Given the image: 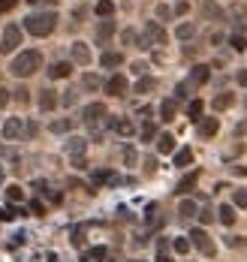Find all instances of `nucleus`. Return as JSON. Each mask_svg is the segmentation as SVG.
Instances as JSON below:
<instances>
[{
	"label": "nucleus",
	"instance_id": "39",
	"mask_svg": "<svg viewBox=\"0 0 247 262\" xmlns=\"http://www.w3.org/2000/svg\"><path fill=\"white\" fill-rule=\"evenodd\" d=\"M136 160H139L136 148H133V145H127V148H124V163H127V166H136Z\"/></svg>",
	"mask_w": 247,
	"mask_h": 262
},
{
	"label": "nucleus",
	"instance_id": "12",
	"mask_svg": "<svg viewBox=\"0 0 247 262\" xmlns=\"http://www.w3.org/2000/svg\"><path fill=\"white\" fill-rule=\"evenodd\" d=\"M69 55H73V63H82V66L91 63V48H87L84 42H73L69 45Z\"/></svg>",
	"mask_w": 247,
	"mask_h": 262
},
{
	"label": "nucleus",
	"instance_id": "13",
	"mask_svg": "<svg viewBox=\"0 0 247 262\" xmlns=\"http://www.w3.org/2000/svg\"><path fill=\"white\" fill-rule=\"evenodd\" d=\"M112 37H115V21H112V19H103V21L97 24V42L105 45Z\"/></svg>",
	"mask_w": 247,
	"mask_h": 262
},
{
	"label": "nucleus",
	"instance_id": "52",
	"mask_svg": "<svg viewBox=\"0 0 247 262\" xmlns=\"http://www.w3.org/2000/svg\"><path fill=\"white\" fill-rule=\"evenodd\" d=\"M235 81H238V84H241V87H247V69H241V73H238V76H235Z\"/></svg>",
	"mask_w": 247,
	"mask_h": 262
},
{
	"label": "nucleus",
	"instance_id": "24",
	"mask_svg": "<svg viewBox=\"0 0 247 262\" xmlns=\"http://www.w3.org/2000/svg\"><path fill=\"white\" fill-rule=\"evenodd\" d=\"M193 163V151L190 148H178V151H175V166H178V169H187Z\"/></svg>",
	"mask_w": 247,
	"mask_h": 262
},
{
	"label": "nucleus",
	"instance_id": "15",
	"mask_svg": "<svg viewBox=\"0 0 247 262\" xmlns=\"http://www.w3.org/2000/svg\"><path fill=\"white\" fill-rule=\"evenodd\" d=\"M69 73H73V63L69 60H55L48 66V79H69Z\"/></svg>",
	"mask_w": 247,
	"mask_h": 262
},
{
	"label": "nucleus",
	"instance_id": "53",
	"mask_svg": "<svg viewBox=\"0 0 247 262\" xmlns=\"http://www.w3.org/2000/svg\"><path fill=\"white\" fill-rule=\"evenodd\" d=\"M157 15H160V19H169L172 9H169V6H157Z\"/></svg>",
	"mask_w": 247,
	"mask_h": 262
},
{
	"label": "nucleus",
	"instance_id": "43",
	"mask_svg": "<svg viewBox=\"0 0 247 262\" xmlns=\"http://www.w3.org/2000/svg\"><path fill=\"white\" fill-rule=\"evenodd\" d=\"M12 100V91H6V87H0V109H6Z\"/></svg>",
	"mask_w": 247,
	"mask_h": 262
},
{
	"label": "nucleus",
	"instance_id": "18",
	"mask_svg": "<svg viewBox=\"0 0 247 262\" xmlns=\"http://www.w3.org/2000/svg\"><path fill=\"white\" fill-rule=\"evenodd\" d=\"M196 181H199V172H196V169H193L190 175H184V178L178 181V187H175V193H178V196H187V193H190V190H193V187H196Z\"/></svg>",
	"mask_w": 247,
	"mask_h": 262
},
{
	"label": "nucleus",
	"instance_id": "44",
	"mask_svg": "<svg viewBox=\"0 0 247 262\" xmlns=\"http://www.w3.org/2000/svg\"><path fill=\"white\" fill-rule=\"evenodd\" d=\"M133 73H136L139 79H142V76L148 73V63H145V60H136V63H133Z\"/></svg>",
	"mask_w": 247,
	"mask_h": 262
},
{
	"label": "nucleus",
	"instance_id": "33",
	"mask_svg": "<svg viewBox=\"0 0 247 262\" xmlns=\"http://www.w3.org/2000/svg\"><path fill=\"white\" fill-rule=\"evenodd\" d=\"M100 84H103V81H100V76H94V73H84V76H82V87H84V91H97Z\"/></svg>",
	"mask_w": 247,
	"mask_h": 262
},
{
	"label": "nucleus",
	"instance_id": "27",
	"mask_svg": "<svg viewBox=\"0 0 247 262\" xmlns=\"http://www.w3.org/2000/svg\"><path fill=\"white\" fill-rule=\"evenodd\" d=\"M232 102H235V97H232V94H217L211 106H214V112H226L229 106H232Z\"/></svg>",
	"mask_w": 247,
	"mask_h": 262
},
{
	"label": "nucleus",
	"instance_id": "11",
	"mask_svg": "<svg viewBox=\"0 0 247 262\" xmlns=\"http://www.w3.org/2000/svg\"><path fill=\"white\" fill-rule=\"evenodd\" d=\"M63 151H66L69 157H84V151H87V139H82V136H69L66 145H63Z\"/></svg>",
	"mask_w": 247,
	"mask_h": 262
},
{
	"label": "nucleus",
	"instance_id": "32",
	"mask_svg": "<svg viewBox=\"0 0 247 262\" xmlns=\"http://www.w3.org/2000/svg\"><path fill=\"white\" fill-rule=\"evenodd\" d=\"M229 45H232V51H247V37L238 30V33H232V37H229Z\"/></svg>",
	"mask_w": 247,
	"mask_h": 262
},
{
	"label": "nucleus",
	"instance_id": "54",
	"mask_svg": "<svg viewBox=\"0 0 247 262\" xmlns=\"http://www.w3.org/2000/svg\"><path fill=\"white\" fill-rule=\"evenodd\" d=\"M73 166H76V169H84L87 160H84V157H73Z\"/></svg>",
	"mask_w": 247,
	"mask_h": 262
},
{
	"label": "nucleus",
	"instance_id": "2",
	"mask_svg": "<svg viewBox=\"0 0 247 262\" xmlns=\"http://www.w3.org/2000/svg\"><path fill=\"white\" fill-rule=\"evenodd\" d=\"M37 69H42V55H40L37 48L19 51V55L12 58V63H9V73H12L15 79H30Z\"/></svg>",
	"mask_w": 247,
	"mask_h": 262
},
{
	"label": "nucleus",
	"instance_id": "6",
	"mask_svg": "<svg viewBox=\"0 0 247 262\" xmlns=\"http://www.w3.org/2000/svg\"><path fill=\"white\" fill-rule=\"evenodd\" d=\"M3 139H6V142H21V139H24V118H6Z\"/></svg>",
	"mask_w": 247,
	"mask_h": 262
},
{
	"label": "nucleus",
	"instance_id": "51",
	"mask_svg": "<svg viewBox=\"0 0 247 262\" xmlns=\"http://www.w3.org/2000/svg\"><path fill=\"white\" fill-rule=\"evenodd\" d=\"M0 220H15V214H12V208H0Z\"/></svg>",
	"mask_w": 247,
	"mask_h": 262
},
{
	"label": "nucleus",
	"instance_id": "56",
	"mask_svg": "<svg viewBox=\"0 0 247 262\" xmlns=\"http://www.w3.org/2000/svg\"><path fill=\"white\" fill-rule=\"evenodd\" d=\"M30 6H45V3H51V0H27Z\"/></svg>",
	"mask_w": 247,
	"mask_h": 262
},
{
	"label": "nucleus",
	"instance_id": "45",
	"mask_svg": "<svg viewBox=\"0 0 247 262\" xmlns=\"http://www.w3.org/2000/svg\"><path fill=\"white\" fill-rule=\"evenodd\" d=\"M211 220H214V211H208V208H202V211H199V223H202V226H208Z\"/></svg>",
	"mask_w": 247,
	"mask_h": 262
},
{
	"label": "nucleus",
	"instance_id": "9",
	"mask_svg": "<svg viewBox=\"0 0 247 262\" xmlns=\"http://www.w3.org/2000/svg\"><path fill=\"white\" fill-rule=\"evenodd\" d=\"M103 87H105V94H109V97H124V94H127V87H130V84H127V76L115 73V76H112L109 81H105Z\"/></svg>",
	"mask_w": 247,
	"mask_h": 262
},
{
	"label": "nucleus",
	"instance_id": "40",
	"mask_svg": "<svg viewBox=\"0 0 247 262\" xmlns=\"http://www.w3.org/2000/svg\"><path fill=\"white\" fill-rule=\"evenodd\" d=\"M15 102H21V106H24V102H30V91H27V87H15Z\"/></svg>",
	"mask_w": 247,
	"mask_h": 262
},
{
	"label": "nucleus",
	"instance_id": "41",
	"mask_svg": "<svg viewBox=\"0 0 247 262\" xmlns=\"http://www.w3.org/2000/svg\"><path fill=\"white\" fill-rule=\"evenodd\" d=\"M154 136H157V127L151 124V121H148V124L142 127V142H151V139H154Z\"/></svg>",
	"mask_w": 247,
	"mask_h": 262
},
{
	"label": "nucleus",
	"instance_id": "21",
	"mask_svg": "<svg viewBox=\"0 0 247 262\" xmlns=\"http://www.w3.org/2000/svg\"><path fill=\"white\" fill-rule=\"evenodd\" d=\"M235 217H238V214H235V205H220V208H217V220H220L223 226H232Z\"/></svg>",
	"mask_w": 247,
	"mask_h": 262
},
{
	"label": "nucleus",
	"instance_id": "10",
	"mask_svg": "<svg viewBox=\"0 0 247 262\" xmlns=\"http://www.w3.org/2000/svg\"><path fill=\"white\" fill-rule=\"evenodd\" d=\"M105 124H109V130L118 133V136H133L136 133V127H133L130 118H112V121H105Z\"/></svg>",
	"mask_w": 247,
	"mask_h": 262
},
{
	"label": "nucleus",
	"instance_id": "25",
	"mask_svg": "<svg viewBox=\"0 0 247 262\" xmlns=\"http://www.w3.org/2000/svg\"><path fill=\"white\" fill-rule=\"evenodd\" d=\"M94 12L100 15V19H112V15H115V3H112V0H97Z\"/></svg>",
	"mask_w": 247,
	"mask_h": 262
},
{
	"label": "nucleus",
	"instance_id": "29",
	"mask_svg": "<svg viewBox=\"0 0 247 262\" xmlns=\"http://www.w3.org/2000/svg\"><path fill=\"white\" fill-rule=\"evenodd\" d=\"M51 133H55V136H61V133H69V130H73V121H69V118H61V121H51V127H48Z\"/></svg>",
	"mask_w": 247,
	"mask_h": 262
},
{
	"label": "nucleus",
	"instance_id": "7",
	"mask_svg": "<svg viewBox=\"0 0 247 262\" xmlns=\"http://www.w3.org/2000/svg\"><path fill=\"white\" fill-rule=\"evenodd\" d=\"M103 118H105V106H103V102H87V106L82 109V121L87 127H97Z\"/></svg>",
	"mask_w": 247,
	"mask_h": 262
},
{
	"label": "nucleus",
	"instance_id": "42",
	"mask_svg": "<svg viewBox=\"0 0 247 262\" xmlns=\"http://www.w3.org/2000/svg\"><path fill=\"white\" fill-rule=\"evenodd\" d=\"M91 259H97V262L109 259V250H105V247H94V250H91Z\"/></svg>",
	"mask_w": 247,
	"mask_h": 262
},
{
	"label": "nucleus",
	"instance_id": "38",
	"mask_svg": "<svg viewBox=\"0 0 247 262\" xmlns=\"http://www.w3.org/2000/svg\"><path fill=\"white\" fill-rule=\"evenodd\" d=\"M121 40H124V45H136V42H139V33H136L133 27H127V30L121 33Z\"/></svg>",
	"mask_w": 247,
	"mask_h": 262
},
{
	"label": "nucleus",
	"instance_id": "58",
	"mask_svg": "<svg viewBox=\"0 0 247 262\" xmlns=\"http://www.w3.org/2000/svg\"><path fill=\"white\" fill-rule=\"evenodd\" d=\"M0 181H3V163H0Z\"/></svg>",
	"mask_w": 247,
	"mask_h": 262
},
{
	"label": "nucleus",
	"instance_id": "3",
	"mask_svg": "<svg viewBox=\"0 0 247 262\" xmlns=\"http://www.w3.org/2000/svg\"><path fill=\"white\" fill-rule=\"evenodd\" d=\"M21 37H24V30L19 24H9L3 30V40H0V55H12V51L21 45Z\"/></svg>",
	"mask_w": 247,
	"mask_h": 262
},
{
	"label": "nucleus",
	"instance_id": "49",
	"mask_svg": "<svg viewBox=\"0 0 247 262\" xmlns=\"http://www.w3.org/2000/svg\"><path fill=\"white\" fill-rule=\"evenodd\" d=\"M15 3H19V0H0V15L9 12V9H15Z\"/></svg>",
	"mask_w": 247,
	"mask_h": 262
},
{
	"label": "nucleus",
	"instance_id": "20",
	"mask_svg": "<svg viewBox=\"0 0 247 262\" xmlns=\"http://www.w3.org/2000/svg\"><path fill=\"white\" fill-rule=\"evenodd\" d=\"M175 112H178V100H175V97H169V100L160 102V121H172Z\"/></svg>",
	"mask_w": 247,
	"mask_h": 262
},
{
	"label": "nucleus",
	"instance_id": "19",
	"mask_svg": "<svg viewBox=\"0 0 247 262\" xmlns=\"http://www.w3.org/2000/svg\"><path fill=\"white\" fill-rule=\"evenodd\" d=\"M100 63H103L105 69H115V66L124 63V55H121V51H103V55H100Z\"/></svg>",
	"mask_w": 247,
	"mask_h": 262
},
{
	"label": "nucleus",
	"instance_id": "30",
	"mask_svg": "<svg viewBox=\"0 0 247 262\" xmlns=\"http://www.w3.org/2000/svg\"><path fill=\"white\" fill-rule=\"evenodd\" d=\"M202 109H205V102H202V100H190V102H187V118L199 121V118H202Z\"/></svg>",
	"mask_w": 247,
	"mask_h": 262
},
{
	"label": "nucleus",
	"instance_id": "55",
	"mask_svg": "<svg viewBox=\"0 0 247 262\" xmlns=\"http://www.w3.org/2000/svg\"><path fill=\"white\" fill-rule=\"evenodd\" d=\"M223 42V33H211V45H220Z\"/></svg>",
	"mask_w": 247,
	"mask_h": 262
},
{
	"label": "nucleus",
	"instance_id": "16",
	"mask_svg": "<svg viewBox=\"0 0 247 262\" xmlns=\"http://www.w3.org/2000/svg\"><path fill=\"white\" fill-rule=\"evenodd\" d=\"M40 109L42 112H55L58 109V91H51V87L40 91Z\"/></svg>",
	"mask_w": 247,
	"mask_h": 262
},
{
	"label": "nucleus",
	"instance_id": "23",
	"mask_svg": "<svg viewBox=\"0 0 247 262\" xmlns=\"http://www.w3.org/2000/svg\"><path fill=\"white\" fill-rule=\"evenodd\" d=\"M154 87H157V79H151V76H142V79H139V81L133 84V94H151Z\"/></svg>",
	"mask_w": 247,
	"mask_h": 262
},
{
	"label": "nucleus",
	"instance_id": "47",
	"mask_svg": "<svg viewBox=\"0 0 247 262\" xmlns=\"http://www.w3.org/2000/svg\"><path fill=\"white\" fill-rule=\"evenodd\" d=\"M0 157H12V160H19V154H15V148H9V145H0Z\"/></svg>",
	"mask_w": 247,
	"mask_h": 262
},
{
	"label": "nucleus",
	"instance_id": "36",
	"mask_svg": "<svg viewBox=\"0 0 247 262\" xmlns=\"http://www.w3.org/2000/svg\"><path fill=\"white\" fill-rule=\"evenodd\" d=\"M232 202H235V208H247V190L244 187H238L232 193Z\"/></svg>",
	"mask_w": 247,
	"mask_h": 262
},
{
	"label": "nucleus",
	"instance_id": "1",
	"mask_svg": "<svg viewBox=\"0 0 247 262\" xmlns=\"http://www.w3.org/2000/svg\"><path fill=\"white\" fill-rule=\"evenodd\" d=\"M55 27H58V12L55 9H45V12H30L27 19H24V24H21V30H27V33H33V37H51L55 33Z\"/></svg>",
	"mask_w": 247,
	"mask_h": 262
},
{
	"label": "nucleus",
	"instance_id": "46",
	"mask_svg": "<svg viewBox=\"0 0 247 262\" xmlns=\"http://www.w3.org/2000/svg\"><path fill=\"white\" fill-rule=\"evenodd\" d=\"M42 211H45V205H42L40 199H33V202H30V214H37V217H40Z\"/></svg>",
	"mask_w": 247,
	"mask_h": 262
},
{
	"label": "nucleus",
	"instance_id": "14",
	"mask_svg": "<svg viewBox=\"0 0 247 262\" xmlns=\"http://www.w3.org/2000/svg\"><path fill=\"white\" fill-rule=\"evenodd\" d=\"M202 15H205V21H223V6L214 3V0H205V3H202Z\"/></svg>",
	"mask_w": 247,
	"mask_h": 262
},
{
	"label": "nucleus",
	"instance_id": "31",
	"mask_svg": "<svg viewBox=\"0 0 247 262\" xmlns=\"http://www.w3.org/2000/svg\"><path fill=\"white\" fill-rule=\"evenodd\" d=\"M6 199H9V205H19V202L24 199V190H21L19 184H12V187H6Z\"/></svg>",
	"mask_w": 247,
	"mask_h": 262
},
{
	"label": "nucleus",
	"instance_id": "57",
	"mask_svg": "<svg viewBox=\"0 0 247 262\" xmlns=\"http://www.w3.org/2000/svg\"><path fill=\"white\" fill-rule=\"evenodd\" d=\"M157 262H172V256L169 253H157Z\"/></svg>",
	"mask_w": 247,
	"mask_h": 262
},
{
	"label": "nucleus",
	"instance_id": "50",
	"mask_svg": "<svg viewBox=\"0 0 247 262\" xmlns=\"http://www.w3.org/2000/svg\"><path fill=\"white\" fill-rule=\"evenodd\" d=\"M187 12H190V3H187V0H181V3L175 6V15H187Z\"/></svg>",
	"mask_w": 247,
	"mask_h": 262
},
{
	"label": "nucleus",
	"instance_id": "8",
	"mask_svg": "<svg viewBox=\"0 0 247 262\" xmlns=\"http://www.w3.org/2000/svg\"><path fill=\"white\" fill-rule=\"evenodd\" d=\"M142 37H145L151 45H166V40H169L160 21H148V24H145V33H142Z\"/></svg>",
	"mask_w": 247,
	"mask_h": 262
},
{
	"label": "nucleus",
	"instance_id": "5",
	"mask_svg": "<svg viewBox=\"0 0 247 262\" xmlns=\"http://www.w3.org/2000/svg\"><path fill=\"white\" fill-rule=\"evenodd\" d=\"M208 79H211V66L208 63H196V66H193L190 69V76H187V87H190V91H196V87H202V84H208Z\"/></svg>",
	"mask_w": 247,
	"mask_h": 262
},
{
	"label": "nucleus",
	"instance_id": "26",
	"mask_svg": "<svg viewBox=\"0 0 247 262\" xmlns=\"http://www.w3.org/2000/svg\"><path fill=\"white\" fill-rule=\"evenodd\" d=\"M175 37H178V40H193V37H196V24H193V21H181L178 30H175Z\"/></svg>",
	"mask_w": 247,
	"mask_h": 262
},
{
	"label": "nucleus",
	"instance_id": "35",
	"mask_svg": "<svg viewBox=\"0 0 247 262\" xmlns=\"http://www.w3.org/2000/svg\"><path fill=\"white\" fill-rule=\"evenodd\" d=\"M226 247H232V250H241V247H247V241H244L241 235H226Z\"/></svg>",
	"mask_w": 247,
	"mask_h": 262
},
{
	"label": "nucleus",
	"instance_id": "4",
	"mask_svg": "<svg viewBox=\"0 0 247 262\" xmlns=\"http://www.w3.org/2000/svg\"><path fill=\"white\" fill-rule=\"evenodd\" d=\"M190 244L193 247H199L205 256H214V244H211V238H208V232H205V226H196V229H190Z\"/></svg>",
	"mask_w": 247,
	"mask_h": 262
},
{
	"label": "nucleus",
	"instance_id": "22",
	"mask_svg": "<svg viewBox=\"0 0 247 262\" xmlns=\"http://www.w3.org/2000/svg\"><path fill=\"white\" fill-rule=\"evenodd\" d=\"M157 151H160V154H175V136L160 133V136H157Z\"/></svg>",
	"mask_w": 247,
	"mask_h": 262
},
{
	"label": "nucleus",
	"instance_id": "17",
	"mask_svg": "<svg viewBox=\"0 0 247 262\" xmlns=\"http://www.w3.org/2000/svg\"><path fill=\"white\" fill-rule=\"evenodd\" d=\"M217 130H220V121L217 118H199V136L202 139L217 136Z\"/></svg>",
	"mask_w": 247,
	"mask_h": 262
},
{
	"label": "nucleus",
	"instance_id": "34",
	"mask_svg": "<svg viewBox=\"0 0 247 262\" xmlns=\"http://www.w3.org/2000/svg\"><path fill=\"white\" fill-rule=\"evenodd\" d=\"M190 247H193V244H190V238H184V235L172 241V250H175V253H181V256H184V253H190Z\"/></svg>",
	"mask_w": 247,
	"mask_h": 262
},
{
	"label": "nucleus",
	"instance_id": "37",
	"mask_svg": "<svg viewBox=\"0 0 247 262\" xmlns=\"http://www.w3.org/2000/svg\"><path fill=\"white\" fill-rule=\"evenodd\" d=\"M76 100H79V97H76L73 87H69V91H63V97H58V102H63L66 109H69V106H76Z\"/></svg>",
	"mask_w": 247,
	"mask_h": 262
},
{
	"label": "nucleus",
	"instance_id": "48",
	"mask_svg": "<svg viewBox=\"0 0 247 262\" xmlns=\"http://www.w3.org/2000/svg\"><path fill=\"white\" fill-rule=\"evenodd\" d=\"M33 190H37V193H48V184L42 178H33Z\"/></svg>",
	"mask_w": 247,
	"mask_h": 262
},
{
	"label": "nucleus",
	"instance_id": "28",
	"mask_svg": "<svg viewBox=\"0 0 247 262\" xmlns=\"http://www.w3.org/2000/svg\"><path fill=\"white\" fill-rule=\"evenodd\" d=\"M178 214H181V217H196V214H199V205L193 202V199H181V205H178Z\"/></svg>",
	"mask_w": 247,
	"mask_h": 262
}]
</instances>
